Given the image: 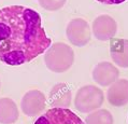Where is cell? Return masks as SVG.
<instances>
[{"instance_id": "cell-1", "label": "cell", "mask_w": 128, "mask_h": 124, "mask_svg": "<svg viewBox=\"0 0 128 124\" xmlns=\"http://www.w3.org/2000/svg\"><path fill=\"white\" fill-rule=\"evenodd\" d=\"M51 39L34 10L23 6L0 9V61L18 66L43 54Z\"/></svg>"}, {"instance_id": "cell-2", "label": "cell", "mask_w": 128, "mask_h": 124, "mask_svg": "<svg viewBox=\"0 0 128 124\" xmlns=\"http://www.w3.org/2000/svg\"><path fill=\"white\" fill-rule=\"evenodd\" d=\"M44 62L48 68L53 72L67 71L74 62V52L68 44L56 42L50 45L44 54Z\"/></svg>"}, {"instance_id": "cell-3", "label": "cell", "mask_w": 128, "mask_h": 124, "mask_svg": "<svg viewBox=\"0 0 128 124\" xmlns=\"http://www.w3.org/2000/svg\"><path fill=\"white\" fill-rule=\"evenodd\" d=\"M104 92L95 85H84L76 92L74 106L80 112L88 113L99 109L104 104Z\"/></svg>"}, {"instance_id": "cell-4", "label": "cell", "mask_w": 128, "mask_h": 124, "mask_svg": "<svg viewBox=\"0 0 128 124\" xmlns=\"http://www.w3.org/2000/svg\"><path fill=\"white\" fill-rule=\"evenodd\" d=\"M66 35L68 40L76 47H84L90 40V27L85 20L74 19L66 28Z\"/></svg>"}, {"instance_id": "cell-5", "label": "cell", "mask_w": 128, "mask_h": 124, "mask_svg": "<svg viewBox=\"0 0 128 124\" xmlns=\"http://www.w3.org/2000/svg\"><path fill=\"white\" fill-rule=\"evenodd\" d=\"M34 124H85L76 113L67 108H52Z\"/></svg>"}, {"instance_id": "cell-6", "label": "cell", "mask_w": 128, "mask_h": 124, "mask_svg": "<svg viewBox=\"0 0 128 124\" xmlns=\"http://www.w3.org/2000/svg\"><path fill=\"white\" fill-rule=\"evenodd\" d=\"M46 104V98L41 91L31 90L23 96L20 101V108L24 114L34 116L43 111Z\"/></svg>"}, {"instance_id": "cell-7", "label": "cell", "mask_w": 128, "mask_h": 124, "mask_svg": "<svg viewBox=\"0 0 128 124\" xmlns=\"http://www.w3.org/2000/svg\"><path fill=\"white\" fill-rule=\"evenodd\" d=\"M93 34L96 39L100 41H108L114 38L117 31V24L110 15H99L93 22Z\"/></svg>"}, {"instance_id": "cell-8", "label": "cell", "mask_w": 128, "mask_h": 124, "mask_svg": "<svg viewBox=\"0 0 128 124\" xmlns=\"http://www.w3.org/2000/svg\"><path fill=\"white\" fill-rule=\"evenodd\" d=\"M120 71L111 63L101 62L95 66L93 70V79L101 86H109L118 79Z\"/></svg>"}, {"instance_id": "cell-9", "label": "cell", "mask_w": 128, "mask_h": 124, "mask_svg": "<svg viewBox=\"0 0 128 124\" xmlns=\"http://www.w3.org/2000/svg\"><path fill=\"white\" fill-rule=\"evenodd\" d=\"M106 99L114 107H123L128 104V80L117 79L106 91Z\"/></svg>"}, {"instance_id": "cell-10", "label": "cell", "mask_w": 128, "mask_h": 124, "mask_svg": "<svg viewBox=\"0 0 128 124\" xmlns=\"http://www.w3.org/2000/svg\"><path fill=\"white\" fill-rule=\"evenodd\" d=\"M72 93L66 83L55 84L50 92V104L54 108H68L71 104Z\"/></svg>"}, {"instance_id": "cell-11", "label": "cell", "mask_w": 128, "mask_h": 124, "mask_svg": "<svg viewBox=\"0 0 128 124\" xmlns=\"http://www.w3.org/2000/svg\"><path fill=\"white\" fill-rule=\"evenodd\" d=\"M112 61L122 68H128V39H113L110 44Z\"/></svg>"}, {"instance_id": "cell-12", "label": "cell", "mask_w": 128, "mask_h": 124, "mask_svg": "<svg viewBox=\"0 0 128 124\" xmlns=\"http://www.w3.org/2000/svg\"><path fill=\"white\" fill-rule=\"evenodd\" d=\"M20 112L11 98H0V123L12 124L17 121Z\"/></svg>"}, {"instance_id": "cell-13", "label": "cell", "mask_w": 128, "mask_h": 124, "mask_svg": "<svg viewBox=\"0 0 128 124\" xmlns=\"http://www.w3.org/2000/svg\"><path fill=\"white\" fill-rule=\"evenodd\" d=\"M86 124H113V115L111 112L106 109H97L95 111H92L87 115Z\"/></svg>"}, {"instance_id": "cell-14", "label": "cell", "mask_w": 128, "mask_h": 124, "mask_svg": "<svg viewBox=\"0 0 128 124\" xmlns=\"http://www.w3.org/2000/svg\"><path fill=\"white\" fill-rule=\"evenodd\" d=\"M39 5L48 11H57L66 3V0H38Z\"/></svg>"}, {"instance_id": "cell-15", "label": "cell", "mask_w": 128, "mask_h": 124, "mask_svg": "<svg viewBox=\"0 0 128 124\" xmlns=\"http://www.w3.org/2000/svg\"><path fill=\"white\" fill-rule=\"evenodd\" d=\"M97 1L104 5H120V3L125 2L126 0H97Z\"/></svg>"}, {"instance_id": "cell-16", "label": "cell", "mask_w": 128, "mask_h": 124, "mask_svg": "<svg viewBox=\"0 0 128 124\" xmlns=\"http://www.w3.org/2000/svg\"><path fill=\"white\" fill-rule=\"evenodd\" d=\"M0 85H1V83H0Z\"/></svg>"}]
</instances>
